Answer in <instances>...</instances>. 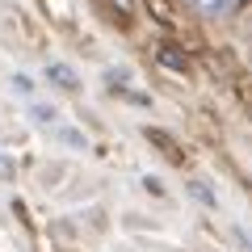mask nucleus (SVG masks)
Segmentation results:
<instances>
[{"label":"nucleus","instance_id":"f257e3e1","mask_svg":"<svg viewBox=\"0 0 252 252\" xmlns=\"http://www.w3.org/2000/svg\"><path fill=\"white\" fill-rule=\"evenodd\" d=\"M97 4L109 13V21H118V26H130V17H135V0H97Z\"/></svg>","mask_w":252,"mask_h":252},{"label":"nucleus","instance_id":"f03ea898","mask_svg":"<svg viewBox=\"0 0 252 252\" xmlns=\"http://www.w3.org/2000/svg\"><path fill=\"white\" fill-rule=\"evenodd\" d=\"M198 13H206V17H223V13H231V9H240L244 0H189Z\"/></svg>","mask_w":252,"mask_h":252},{"label":"nucleus","instance_id":"0eeeda50","mask_svg":"<svg viewBox=\"0 0 252 252\" xmlns=\"http://www.w3.org/2000/svg\"><path fill=\"white\" fill-rule=\"evenodd\" d=\"M13 84H17L21 93H34V84H30V76H13Z\"/></svg>","mask_w":252,"mask_h":252},{"label":"nucleus","instance_id":"20e7f679","mask_svg":"<svg viewBox=\"0 0 252 252\" xmlns=\"http://www.w3.org/2000/svg\"><path fill=\"white\" fill-rule=\"evenodd\" d=\"M156 55H160V63H164V67H172V72H189L185 55H181L177 46H160V51H156Z\"/></svg>","mask_w":252,"mask_h":252},{"label":"nucleus","instance_id":"39448f33","mask_svg":"<svg viewBox=\"0 0 252 252\" xmlns=\"http://www.w3.org/2000/svg\"><path fill=\"white\" fill-rule=\"evenodd\" d=\"M189 193H193L202 206H215V193H210V185H202V181H189Z\"/></svg>","mask_w":252,"mask_h":252},{"label":"nucleus","instance_id":"7ed1b4c3","mask_svg":"<svg viewBox=\"0 0 252 252\" xmlns=\"http://www.w3.org/2000/svg\"><path fill=\"white\" fill-rule=\"evenodd\" d=\"M46 76H51L55 84H63V89H72V93L80 89V76H76L67 63H46Z\"/></svg>","mask_w":252,"mask_h":252},{"label":"nucleus","instance_id":"423d86ee","mask_svg":"<svg viewBox=\"0 0 252 252\" xmlns=\"http://www.w3.org/2000/svg\"><path fill=\"white\" fill-rule=\"evenodd\" d=\"M0 177H13V160L4 152H0Z\"/></svg>","mask_w":252,"mask_h":252}]
</instances>
